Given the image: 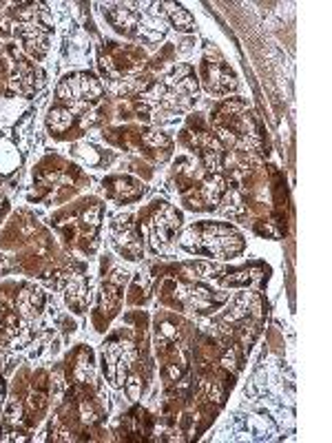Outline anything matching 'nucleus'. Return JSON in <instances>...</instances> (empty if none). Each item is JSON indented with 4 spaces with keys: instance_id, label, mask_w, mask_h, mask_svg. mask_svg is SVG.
Listing matches in <instances>:
<instances>
[{
    "instance_id": "obj_11",
    "label": "nucleus",
    "mask_w": 332,
    "mask_h": 443,
    "mask_svg": "<svg viewBox=\"0 0 332 443\" xmlns=\"http://www.w3.org/2000/svg\"><path fill=\"white\" fill-rule=\"evenodd\" d=\"M74 124V111L67 109L64 104H58V107H51L49 109V116H47V127L51 133H64L69 127Z\"/></svg>"
},
{
    "instance_id": "obj_2",
    "label": "nucleus",
    "mask_w": 332,
    "mask_h": 443,
    "mask_svg": "<svg viewBox=\"0 0 332 443\" xmlns=\"http://www.w3.org/2000/svg\"><path fill=\"white\" fill-rule=\"evenodd\" d=\"M102 93H104V89L100 85V80L91 74H87V71L67 76L58 87L60 102L71 111L89 109L91 104H95L102 98Z\"/></svg>"
},
{
    "instance_id": "obj_10",
    "label": "nucleus",
    "mask_w": 332,
    "mask_h": 443,
    "mask_svg": "<svg viewBox=\"0 0 332 443\" xmlns=\"http://www.w3.org/2000/svg\"><path fill=\"white\" fill-rule=\"evenodd\" d=\"M104 184H109V196L122 202H131L142 196V186L131 177H111Z\"/></svg>"
},
{
    "instance_id": "obj_6",
    "label": "nucleus",
    "mask_w": 332,
    "mask_h": 443,
    "mask_svg": "<svg viewBox=\"0 0 332 443\" xmlns=\"http://www.w3.org/2000/svg\"><path fill=\"white\" fill-rule=\"evenodd\" d=\"M204 80H206V87H209L211 93H217V95H224L228 93L230 89H235V76L228 71V69L221 64V62H211L206 60L204 62Z\"/></svg>"
},
{
    "instance_id": "obj_3",
    "label": "nucleus",
    "mask_w": 332,
    "mask_h": 443,
    "mask_svg": "<svg viewBox=\"0 0 332 443\" xmlns=\"http://www.w3.org/2000/svg\"><path fill=\"white\" fill-rule=\"evenodd\" d=\"M104 372L113 386H122L127 379V370L135 359V348L131 341L113 339L104 343Z\"/></svg>"
},
{
    "instance_id": "obj_1",
    "label": "nucleus",
    "mask_w": 332,
    "mask_h": 443,
    "mask_svg": "<svg viewBox=\"0 0 332 443\" xmlns=\"http://www.w3.org/2000/svg\"><path fill=\"white\" fill-rule=\"evenodd\" d=\"M186 235L188 238H195V244H191L186 248L198 255L226 259L244 251L242 235L226 224H211V222H206V224L188 229Z\"/></svg>"
},
{
    "instance_id": "obj_7",
    "label": "nucleus",
    "mask_w": 332,
    "mask_h": 443,
    "mask_svg": "<svg viewBox=\"0 0 332 443\" xmlns=\"http://www.w3.org/2000/svg\"><path fill=\"white\" fill-rule=\"evenodd\" d=\"M226 193V179L213 173L202 182L200 191H198V209H215L219 204L221 196Z\"/></svg>"
},
{
    "instance_id": "obj_16",
    "label": "nucleus",
    "mask_w": 332,
    "mask_h": 443,
    "mask_svg": "<svg viewBox=\"0 0 332 443\" xmlns=\"http://www.w3.org/2000/svg\"><path fill=\"white\" fill-rule=\"evenodd\" d=\"M3 397H5V388L0 383V408H3Z\"/></svg>"
},
{
    "instance_id": "obj_13",
    "label": "nucleus",
    "mask_w": 332,
    "mask_h": 443,
    "mask_svg": "<svg viewBox=\"0 0 332 443\" xmlns=\"http://www.w3.org/2000/svg\"><path fill=\"white\" fill-rule=\"evenodd\" d=\"M118 299H120V295H118V288H113L111 284H106L104 288H102V295H100V311H113L116 308V304H118Z\"/></svg>"
},
{
    "instance_id": "obj_5",
    "label": "nucleus",
    "mask_w": 332,
    "mask_h": 443,
    "mask_svg": "<svg viewBox=\"0 0 332 443\" xmlns=\"http://www.w3.org/2000/svg\"><path fill=\"white\" fill-rule=\"evenodd\" d=\"M169 32V20L160 11V5H153V9H146L142 11L140 20H137V36H140L144 43L148 45H155L166 36Z\"/></svg>"
},
{
    "instance_id": "obj_4",
    "label": "nucleus",
    "mask_w": 332,
    "mask_h": 443,
    "mask_svg": "<svg viewBox=\"0 0 332 443\" xmlns=\"http://www.w3.org/2000/svg\"><path fill=\"white\" fill-rule=\"evenodd\" d=\"M158 204L160 206L153 215V222H151V233H153L155 246H162L173 238V233L179 229V224H182V215L166 202H158Z\"/></svg>"
},
{
    "instance_id": "obj_14",
    "label": "nucleus",
    "mask_w": 332,
    "mask_h": 443,
    "mask_svg": "<svg viewBox=\"0 0 332 443\" xmlns=\"http://www.w3.org/2000/svg\"><path fill=\"white\" fill-rule=\"evenodd\" d=\"M144 142L151 149H171V140L160 131H146L144 133Z\"/></svg>"
},
{
    "instance_id": "obj_9",
    "label": "nucleus",
    "mask_w": 332,
    "mask_h": 443,
    "mask_svg": "<svg viewBox=\"0 0 332 443\" xmlns=\"http://www.w3.org/2000/svg\"><path fill=\"white\" fill-rule=\"evenodd\" d=\"M104 16L109 18V22L113 25L120 34L133 36L137 32V20H140V13H135L129 7H122V5L106 7L104 9Z\"/></svg>"
},
{
    "instance_id": "obj_12",
    "label": "nucleus",
    "mask_w": 332,
    "mask_h": 443,
    "mask_svg": "<svg viewBox=\"0 0 332 443\" xmlns=\"http://www.w3.org/2000/svg\"><path fill=\"white\" fill-rule=\"evenodd\" d=\"M166 7V20H169L177 32H195V20H193L191 13L182 7V5H175V3H169L164 5Z\"/></svg>"
},
{
    "instance_id": "obj_15",
    "label": "nucleus",
    "mask_w": 332,
    "mask_h": 443,
    "mask_svg": "<svg viewBox=\"0 0 332 443\" xmlns=\"http://www.w3.org/2000/svg\"><path fill=\"white\" fill-rule=\"evenodd\" d=\"M221 364H224V368H235V353H226L224 355V362H221Z\"/></svg>"
},
{
    "instance_id": "obj_8",
    "label": "nucleus",
    "mask_w": 332,
    "mask_h": 443,
    "mask_svg": "<svg viewBox=\"0 0 332 443\" xmlns=\"http://www.w3.org/2000/svg\"><path fill=\"white\" fill-rule=\"evenodd\" d=\"M113 240L118 244V248L124 253V255H129V259H137L142 253V244L140 240H137V235L133 233V226H131V222L129 219H120L118 224L113 226Z\"/></svg>"
}]
</instances>
